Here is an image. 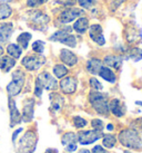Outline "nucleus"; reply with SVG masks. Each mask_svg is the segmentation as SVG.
<instances>
[{"instance_id": "1", "label": "nucleus", "mask_w": 142, "mask_h": 153, "mask_svg": "<svg viewBox=\"0 0 142 153\" xmlns=\"http://www.w3.org/2000/svg\"><path fill=\"white\" fill-rule=\"evenodd\" d=\"M119 140L121 142V144L125 148L133 150H141L142 149V141L138 132L135 130L131 128H125L123 131L120 132L119 134Z\"/></svg>"}, {"instance_id": "2", "label": "nucleus", "mask_w": 142, "mask_h": 153, "mask_svg": "<svg viewBox=\"0 0 142 153\" xmlns=\"http://www.w3.org/2000/svg\"><path fill=\"white\" fill-rule=\"evenodd\" d=\"M89 102L97 113L101 115H107L109 113V104L107 95L105 94L100 92H91L89 94Z\"/></svg>"}, {"instance_id": "3", "label": "nucleus", "mask_w": 142, "mask_h": 153, "mask_svg": "<svg viewBox=\"0 0 142 153\" xmlns=\"http://www.w3.org/2000/svg\"><path fill=\"white\" fill-rule=\"evenodd\" d=\"M23 84H25V74L21 72L20 69L15 71L12 74V81L7 85V92H8L9 96L10 97L17 96L21 92Z\"/></svg>"}, {"instance_id": "4", "label": "nucleus", "mask_w": 142, "mask_h": 153, "mask_svg": "<svg viewBox=\"0 0 142 153\" xmlns=\"http://www.w3.org/2000/svg\"><path fill=\"white\" fill-rule=\"evenodd\" d=\"M37 134L34 131H28L20 139L18 148L22 153H34L36 145H37Z\"/></svg>"}, {"instance_id": "5", "label": "nucleus", "mask_w": 142, "mask_h": 153, "mask_svg": "<svg viewBox=\"0 0 142 153\" xmlns=\"http://www.w3.org/2000/svg\"><path fill=\"white\" fill-rule=\"evenodd\" d=\"M45 63L46 58L41 55H28L21 60V64L28 71H38Z\"/></svg>"}, {"instance_id": "6", "label": "nucleus", "mask_w": 142, "mask_h": 153, "mask_svg": "<svg viewBox=\"0 0 142 153\" xmlns=\"http://www.w3.org/2000/svg\"><path fill=\"white\" fill-rule=\"evenodd\" d=\"M49 39L52 40V42L62 43L69 47H75V45H77V39H75V37L73 35H71L70 33H68L67 30H58L52 36H50Z\"/></svg>"}, {"instance_id": "7", "label": "nucleus", "mask_w": 142, "mask_h": 153, "mask_svg": "<svg viewBox=\"0 0 142 153\" xmlns=\"http://www.w3.org/2000/svg\"><path fill=\"white\" fill-rule=\"evenodd\" d=\"M103 136L102 132L96 131V130H89V131H80L78 134V141L80 142V144L87 145V144H92L99 139H101Z\"/></svg>"}, {"instance_id": "8", "label": "nucleus", "mask_w": 142, "mask_h": 153, "mask_svg": "<svg viewBox=\"0 0 142 153\" xmlns=\"http://www.w3.org/2000/svg\"><path fill=\"white\" fill-rule=\"evenodd\" d=\"M36 81L41 85L42 88L48 89V91H53L58 86L57 79L52 75H50L48 72H43L41 74H39V76L37 77Z\"/></svg>"}, {"instance_id": "9", "label": "nucleus", "mask_w": 142, "mask_h": 153, "mask_svg": "<svg viewBox=\"0 0 142 153\" xmlns=\"http://www.w3.org/2000/svg\"><path fill=\"white\" fill-rule=\"evenodd\" d=\"M89 29V36H90V38L96 44L98 45H105V36H103V31H102V28H101L100 25H91L90 27L88 28Z\"/></svg>"}, {"instance_id": "10", "label": "nucleus", "mask_w": 142, "mask_h": 153, "mask_svg": "<svg viewBox=\"0 0 142 153\" xmlns=\"http://www.w3.org/2000/svg\"><path fill=\"white\" fill-rule=\"evenodd\" d=\"M82 13H83V11L79 8H68L60 13L59 19L63 24H68V22H73L75 18L80 17V15H82Z\"/></svg>"}, {"instance_id": "11", "label": "nucleus", "mask_w": 142, "mask_h": 153, "mask_svg": "<svg viewBox=\"0 0 142 153\" xmlns=\"http://www.w3.org/2000/svg\"><path fill=\"white\" fill-rule=\"evenodd\" d=\"M77 85H78V82L75 77H64L60 82V88L64 94H72L75 92L77 89Z\"/></svg>"}, {"instance_id": "12", "label": "nucleus", "mask_w": 142, "mask_h": 153, "mask_svg": "<svg viewBox=\"0 0 142 153\" xmlns=\"http://www.w3.org/2000/svg\"><path fill=\"white\" fill-rule=\"evenodd\" d=\"M77 140H78V137L75 133L68 132L66 134H63L61 142H62V144L64 145V148L68 152H73L77 150Z\"/></svg>"}, {"instance_id": "13", "label": "nucleus", "mask_w": 142, "mask_h": 153, "mask_svg": "<svg viewBox=\"0 0 142 153\" xmlns=\"http://www.w3.org/2000/svg\"><path fill=\"white\" fill-rule=\"evenodd\" d=\"M34 100H26L23 102L22 106V115L21 119L23 122H30L34 119Z\"/></svg>"}, {"instance_id": "14", "label": "nucleus", "mask_w": 142, "mask_h": 153, "mask_svg": "<svg viewBox=\"0 0 142 153\" xmlns=\"http://www.w3.org/2000/svg\"><path fill=\"white\" fill-rule=\"evenodd\" d=\"M9 110H10V126H15L22 122L20 112L18 111L16 103L11 97L9 98Z\"/></svg>"}, {"instance_id": "15", "label": "nucleus", "mask_w": 142, "mask_h": 153, "mask_svg": "<svg viewBox=\"0 0 142 153\" xmlns=\"http://www.w3.org/2000/svg\"><path fill=\"white\" fill-rule=\"evenodd\" d=\"M13 33L12 22H6L0 26V45L7 43Z\"/></svg>"}, {"instance_id": "16", "label": "nucleus", "mask_w": 142, "mask_h": 153, "mask_svg": "<svg viewBox=\"0 0 142 153\" xmlns=\"http://www.w3.org/2000/svg\"><path fill=\"white\" fill-rule=\"evenodd\" d=\"M109 111H111L113 113V115H116L118 117H122L125 114V105L120 101L114 98L110 102L109 105Z\"/></svg>"}, {"instance_id": "17", "label": "nucleus", "mask_w": 142, "mask_h": 153, "mask_svg": "<svg viewBox=\"0 0 142 153\" xmlns=\"http://www.w3.org/2000/svg\"><path fill=\"white\" fill-rule=\"evenodd\" d=\"M60 59L68 66H75L78 63V57L72 51H68V49H62L60 51Z\"/></svg>"}, {"instance_id": "18", "label": "nucleus", "mask_w": 142, "mask_h": 153, "mask_svg": "<svg viewBox=\"0 0 142 153\" xmlns=\"http://www.w3.org/2000/svg\"><path fill=\"white\" fill-rule=\"evenodd\" d=\"M30 22H32L34 28H37V26H45L49 22V17L45 15V13H40V11H36V13H30Z\"/></svg>"}, {"instance_id": "19", "label": "nucleus", "mask_w": 142, "mask_h": 153, "mask_svg": "<svg viewBox=\"0 0 142 153\" xmlns=\"http://www.w3.org/2000/svg\"><path fill=\"white\" fill-rule=\"evenodd\" d=\"M16 65V59H13L9 56H2L0 57V68L4 73L10 72Z\"/></svg>"}, {"instance_id": "20", "label": "nucleus", "mask_w": 142, "mask_h": 153, "mask_svg": "<svg viewBox=\"0 0 142 153\" xmlns=\"http://www.w3.org/2000/svg\"><path fill=\"white\" fill-rule=\"evenodd\" d=\"M102 66H103V65H102V62H101L100 59L92 58V59L88 60V63H87V71H88L90 74L98 75Z\"/></svg>"}, {"instance_id": "21", "label": "nucleus", "mask_w": 142, "mask_h": 153, "mask_svg": "<svg viewBox=\"0 0 142 153\" xmlns=\"http://www.w3.org/2000/svg\"><path fill=\"white\" fill-rule=\"evenodd\" d=\"M105 64L109 67H112L114 69H119L122 65V57L120 56L109 55L105 57Z\"/></svg>"}, {"instance_id": "22", "label": "nucleus", "mask_w": 142, "mask_h": 153, "mask_svg": "<svg viewBox=\"0 0 142 153\" xmlns=\"http://www.w3.org/2000/svg\"><path fill=\"white\" fill-rule=\"evenodd\" d=\"M89 28V20L87 18H79L77 22L73 24V29L79 33V34H84Z\"/></svg>"}, {"instance_id": "23", "label": "nucleus", "mask_w": 142, "mask_h": 153, "mask_svg": "<svg viewBox=\"0 0 142 153\" xmlns=\"http://www.w3.org/2000/svg\"><path fill=\"white\" fill-rule=\"evenodd\" d=\"M98 75L101 76L103 79H105V81H108L109 83H116V81H117V77L114 75V73H113L109 67L102 66Z\"/></svg>"}, {"instance_id": "24", "label": "nucleus", "mask_w": 142, "mask_h": 153, "mask_svg": "<svg viewBox=\"0 0 142 153\" xmlns=\"http://www.w3.org/2000/svg\"><path fill=\"white\" fill-rule=\"evenodd\" d=\"M7 54L9 55V57H11L13 59H18V58H20L21 54H22V49L17 44H9L7 46Z\"/></svg>"}, {"instance_id": "25", "label": "nucleus", "mask_w": 142, "mask_h": 153, "mask_svg": "<svg viewBox=\"0 0 142 153\" xmlns=\"http://www.w3.org/2000/svg\"><path fill=\"white\" fill-rule=\"evenodd\" d=\"M50 100H51V110L56 111V112H59V111L61 110L63 98L59 94H51Z\"/></svg>"}, {"instance_id": "26", "label": "nucleus", "mask_w": 142, "mask_h": 153, "mask_svg": "<svg viewBox=\"0 0 142 153\" xmlns=\"http://www.w3.org/2000/svg\"><path fill=\"white\" fill-rule=\"evenodd\" d=\"M31 37H32V36H31L30 33H22V34H20L17 38L18 46L20 47L21 49H27Z\"/></svg>"}, {"instance_id": "27", "label": "nucleus", "mask_w": 142, "mask_h": 153, "mask_svg": "<svg viewBox=\"0 0 142 153\" xmlns=\"http://www.w3.org/2000/svg\"><path fill=\"white\" fill-rule=\"evenodd\" d=\"M12 13V9L10 6H8L7 4H0V20L7 19L11 16Z\"/></svg>"}, {"instance_id": "28", "label": "nucleus", "mask_w": 142, "mask_h": 153, "mask_svg": "<svg viewBox=\"0 0 142 153\" xmlns=\"http://www.w3.org/2000/svg\"><path fill=\"white\" fill-rule=\"evenodd\" d=\"M53 74L57 78H62L68 74V68L62 64H58L53 67Z\"/></svg>"}, {"instance_id": "29", "label": "nucleus", "mask_w": 142, "mask_h": 153, "mask_svg": "<svg viewBox=\"0 0 142 153\" xmlns=\"http://www.w3.org/2000/svg\"><path fill=\"white\" fill-rule=\"evenodd\" d=\"M116 142H117V139H116V136L112 135V134L103 135L102 143H103V146L107 148V149H112L113 146L116 145Z\"/></svg>"}, {"instance_id": "30", "label": "nucleus", "mask_w": 142, "mask_h": 153, "mask_svg": "<svg viewBox=\"0 0 142 153\" xmlns=\"http://www.w3.org/2000/svg\"><path fill=\"white\" fill-rule=\"evenodd\" d=\"M43 49H45V43L41 42V40H37L32 44V51L37 54H42L43 53Z\"/></svg>"}, {"instance_id": "31", "label": "nucleus", "mask_w": 142, "mask_h": 153, "mask_svg": "<svg viewBox=\"0 0 142 153\" xmlns=\"http://www.w3.org/2000/svg\"><path fill=\"white\" fill-rule=\"evenodd\" d=\"M91 126L93 128V130H96V131L102 132V130L105 128V124H103V122H102L101 120L94 119V120H92Z\"/></svg>"}, {"instance_id": "32", "label": "nucleus", "mask_w": 142, "mask_h": 153, "mask_svg": "<svg viewBox=\"0 0 142 153\" xmlns=\"http://www.w3.org/2000/svg\"><path fill=\"white\" fill-rule=\"evenodd\" d=\"M73 124H75V126L77 128H82L84 126H87V121L82 117H80V116H75V119H73Z\"/></svg>"}, {"instance_id": "33", "label": "nucleus", "mask_w": 142, "mask_h": 153, "mask_svg": "<svg viewBox=\"0 0 142 153\" xmlns=\"http://www.w3.org/2000/svg\"><path fill=\"white\" fill-rule=\"evenodd\" d=\"M78 2H79L80 7L86 9H90L96 4V0H78Z\"/></svg>"}, {"instance_id": "34", "label": "nucleus", "mask_w": 142, "mask_h": 153, "mask_svg": "<svg viewBox=\"0 0 142 153\" xmlns=\"http://www.w3.org/2000/svg\"><path fill=\"white\" fill-rule=\"evenodd\" d=\"M90 86H91L92 88L96 89L97 92H99V91H101V89L103 88V86H102V84H101L100 82L98 81L97 78H94V77H92V78H90Z\"/></svg>"}, {"instance_id": "35", "label": "nucleus", "mask_w": 142, "mask_h": 153, "mask_svg": "<svg viewBox=\"0 0 142 153\" xmlns=\"http://www.w3.org/2000/svg\"><path fill=\"white\" fill-rule=\"evenodd\" d=\"M48 0H27V6L28 7H31V8H34V7H38V6H41V4H46Z\"/></svg>"}, {"instance_id": "36", "label": "nucleus", "mask_w": 142, "mask_h": 153, "mask_svg": "<svg viewBox=\"0 0 142 153\" xmlns=\"http://www.w3.org/2000/svg\"><path fill=\"white\" fill-rule=\"evenodd\" d=\"M131 57H132L135 62L142 59V51L141 49H138V48H137V49H133L132 54H131Z\"/></svg>"}, {"instance_id": "37", "label": "nucleus", "mask_w": 142, "mask_h": 153, "mask_svg": "<svg viewBox=\"0 0 142 153\" xmlns=\"http://www.w3.org/2000/svg\"><path fill=\"white\" fill-rule=\"evenodd\" d=\"M42 91H43V88L41 87V85L36 81V85H34V95L38 96V97H40L42 94Z\"/></svg>"}, {"instance_id": "38", "label": "nucleus", "mask_w": 142, "mask_h": 153, "mask_svg": "<svg viewBox=\"0 0 142 153\" xmlns=\"http://www.w3.org/2000/svg\"><path fill=\"white\" fill-rule=\"evenodd\" d=\"M56 1L62 6H75L77 0H56Z\"/></svg>"}, {"instance_id": "39", "label": "nucleus", "mask_w": 142, "mask_h": 153, "mask_svg": "<svg viewBox=\"0 0 142 153\" xmlns=\"http://www.w3.org/2000/svg\"><path fill=\"white\" fill-rule=\"evenodd\" d=\"M123 1H124V0H111V8H112V10L117 9Z\"/></svg>"}, {"instance_id": "40", "label": "nucleus", "mask_w": 142, "mask_h": 153, "mask_svg": "<svg viewBox=\"0 0 142 153\" xmlns=\"http://www.w3.org/2000/svg\"><path fill=\"white\" fill-rule=\"evenodd\" d=\"M91 153H107V151H105L101 145H96V146L92 149Z\"/></svg>"}, {"instance_id": "41", "label": "nucleus", "mask_w": 142, "mask_h": 153, "mask_svg": "<svg viewBox=\"0 0 142 153\" xmlns=\"http://www.w3.org/2000/svg\"><path fill=\"white\" fill-rule=\"evenodd\" d=\"M22 131H23V128H17V130H15V131H13V133H12V142H16L18 135H19Z\"/></svg>"}, {"instance_id": "42", "label": "nucleus", "mask_w": 142, "mask_h": 153, "mask_svg": "<svg viewBox=\"0 0 142 153\" xmlns=\"http://www.w3.org/2000/svg\"><path fill=\"white\" fill-rule=\"evenodd\" d=\"M79 153H91L90 152V151H89V150H86V149H81L79 151Z\"/></svg>"}, {"instance_id": "43", "label": "nucleus", "mask_w": 142, "mask_h": 153, "mask_svg": "<svg viewBox=\"0 0 142 153\" xmlns=\"http://www.w3.org/2000/svg\"><path fill=\"white\" fill-rule=\"evenodd\" d=\"M12 0H0L1 4H8V2H11Z\"/></svg>"}, {"instance_id": "44", "label": "nucleus", "mask_w": 142, "mask_h": 153, "mask_svg": "<svg viewBox=\"0 0 142 153\" xmlns=\"http://www.w3.org/2000/svg\"><path fill=\"white\" fill-rule=\"evenodd\" d=\"M107 128H108L109 131H112V130H113V125H112V124H108Z\"/></svg>"}, {"instance_id": "45", "label": "nucleus", "mask_w": 142, "mask_h": 153, "mask_svg": "<svg viewBox=\"0 0 142 153\" xmlns=\"http://www.w3.org/2000/svg\"><path fill=\"white\" fill-rule=\"evenodd\" d=\"M46 153H57V151H56V150H52V149H49Z\"/></svg>"}, {"instance_id": "46", "label": "nucleus", "mask_w": 142, "mask_h": 153, "mask_svg": "<svg viewBox=\"0 0 142 153\" xmlns=\"http://www.w3.org/2000/svg\"><path fill=\"white\" fill-rule=\"evenodd\" d=\"M2 54H4V48H2V46L0 45V57L2 56Z\"/></svg>"}, {"instance_id": "47", "label": "nucleus", "mask_w": 142, "mask_h": 153, "mask_svg": "<svg viewBox=\"0 0 142 153\" xmlns=\"http://www.w3.org/2000/svg\"><path fill=\"white\" fill-rule=\"evenodd\" d=\"M137 104H138V105H140V106H142V102H139V101H138V102H137Z\"/></svg>"}]
</instances>
